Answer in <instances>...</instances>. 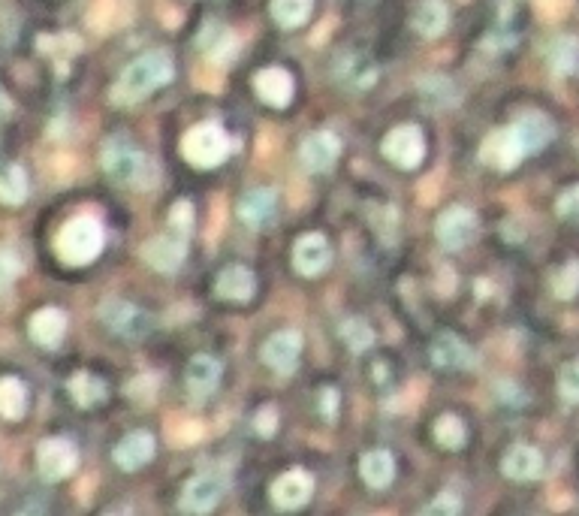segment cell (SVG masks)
<instances>
[{"mask_svg": "<svg viewBox=\"0 0 579 516\" xmlns=\"http://www.w3.org/2000/svg\"><path fill=\"white\" fill-rule=\"evenodd\" d=\"M293 266L302 275H320L329 266V242L320 233H308L293 248Z\"/></svg>", "mask_w": 579, "mask_h": 516, "instance_id": "15", "label": "cell"}, {"mask_svg": "<svg viewBox=\"0 0 579 516\" xmlns=\"http://www.w3.org/2000/svg\"><path fill=\"white\" fill-rule=\"evenodd\" d=\"M275 200H278V197H275L272 188H254L251 194L242 197L239 215H242L251 227H263V224H269L272 215H275V206H278Z\"/></svg>", "mask_w": 579, "mask_h": 516, "instance_id": "25", "label": "cell"}, {"mask_svg": "<svg viewBox=\"0 0 579 516\" xmlns=\"http://www.w3.org/2000/svg\"><path fill=\"white\" fill-rule=\"evenodd\" d=\"M338 151H341L338 136L329 133V130H320V133H311V136L302 142V151H299V154H302V163H305L311 172H323V169H329V166L335 163Z\"/></svg>", "mask_w": 579, "mask_h": 516, "instance_id": "14", "label": "cell"}, {"mask_svg": "<svg viewBox=\"0 0 579 516\" xmlns=\"http://www.w3.org/2000/svg\"><path fill=\"white\" fill-rule=\"evenodd\" d=\"M341 338L350 344V351H356V354L368 351L371 344H374V332H371V326L362 323V320H347V323L341 326Z\"/></svg>", "mask_w": 579, "mask_h": 516, "instance_id": "33", "label": "cell"}, {"mask_svg": "<svg viewBox=\"0 0 579 516\" xmlns=\"http://www.w3.org/2000/svg\"><path fill=\"white\" fill-rule=\"evenodd\" d=\"M169 79H172V58L166 52H148L121 73V79L112 88V100L118 106H133L148 94H154L157 88H163Z\"/></svg>", "mask_w": 579, "mask_h": 516, "instance_id": "1", "label": "cell"}, {"mask_svg": "<svg viewBox=\"0 0 579 516\" xmlns=\"http://www.w3.org/2000/svg\"><path fill=\"white\" fill-rule=\"evenodd\" d=\"M477 239V215L471 209H447L438 218V242L450 251L468 248Z\"/></svg>", "mask_w": 579, "mask_h": 516, "instance_id": "9", "label": "cell"}, {"mask_svg": "<svg viewBox=\"0 0 579 516\" xmlns=\"http://www.w3.org/2000/svg\"><path fill=\"white\" fill-rule=\"evenodd\" d=\"M432 363L438 369H447V372H456V369H468L474 366V354L468 344L453 335V332H441L432 344Z\"/></svg>", "mask_w": 579, "mask_h": 516, "instance_id": "13", "label": "cell"}, {"mask_svg": "<svg viewBox=\"0 0 579 516\" xmlns=\"http://www.w3.org/2000/svg\"><path fill=\"white\" fill-rule=\"evenodd\" d=\"M546 58H549L552 73L567 76V73H573V70H576V64H579V43H576L573 37H558V40H552V43H549Z\"/></svg>", "mask_w": 579, "mask_h": 516, "instance_id": "29", "label": "cell"}, {"mask_svg": "<svg viewBox=\"0 0 579 516\" xmlns=\"http://www.w3.org/2000/svg\"><path fill=\"white\" fill-rule=\"evenodd\" d=\"M480 157L495 169H513L525 157V148H522L513 127H501V130H492L486 136V142L480 148Z\"/></svg>", "mask_w": 579, "mask_h": 516, "instance_id": "10", "label": "cell"}, {"mask_svg": "<svg viewBox=\"0 0 579 516\" xmlns=\"http://www.w3.org/2000/svg\"><path fill=\"white\" fill-rule=\"evenodd\" d=\"M215 293L227 302H248L254 296V275L245 266H230L218 275Z\"/></svg>", "mask_w": 579, "mask_h": 516, "instance_id": "24", "label": "cell"}, {"mask_svg": "<svg viewBox=\"0 0 579 516\" xmlns=\"http://www.w3.org/2000/svg\"><path fill=\"white\" fill-rule=\"evenodd\" d=\"M103 169L118 185H127V188H136V191L151 188L154 179H157V166L151 163V157L142 154L127 139H109L103 145Z\"/></svg>", "mask_w": 579, "mask_h": 516, "instance_id": "2", "label": "cell"}, {"mask_svg": "<svg viewBox=\"0 0 579 516\" xmlns=\"http://www.w3.org/2000/svg\"><path fill=\"white\" fill-rule=\"evenodd\" d=\"M359 468H362L365 483L374 486V489L386 486V483L393 480V474H396V462H393V456L386 453V450H371V453H365Z\"/></svg>", "mask_w": 579, "mask_h": 516, "instance_id": "28", "label": "cell"}, {"mask_svg": "<svg viewBox=\"0 0 579 516\" xmlns=\"http://www.w3.org/2000/svg\"><path fill=\"white\" fill-rule=\"evenodd\" d=\"M227 492V474L221 471H203L193 477L181 492V510L187 513H209L221 495Z\"/></svg>", "mask_w": 579, "mask_h": 516, "instance_id": "5", "label": "cell"}, {"mask_svg": "<svg viewBox=\"0 0 579 516\" xmlns=\"http://www.w3.org/2000/svg\"><path fill=\"white\" fill-rule=\"evenodd\" d=\"M67 332V314L61 308H43L31 317V338L43 348H58Z\"/></svg>", "mask_w": 579, "mask_h": 516, "instance_id": "21", "label": "cell"}, {"mask_svg": "<svg viewBox=\"0 0 579 516\" xmlns=\"http://www.w3.org/2000/svg\"><path fill=\"white\" fill-rule=\"evenodd\" d=\"M459 510H462L459 495H456V492H441L423 513H429V516H456Z\"/></svg>", "mask_w": 579, "mask_h": 516, "instance_id": "38", "label": "cell"}, {"mask_svg": "<svg viewBox=\"0 0 579 516\" xmlns=\"http://www.w3.org/2000/svg\"><path fill=\"white\" fill-rule=\"evenodd\" d=\"M257 432H260V435H272V432H275V411H272V408H263V411L257 414Z\"/></svg>", "mask_w": 579, "mask_h": 516, "instance_id": "40", "label": "cell"}, {"mask_svg": "<svg viewBox=\"0 0 579 516\" xmlns=\"http://www.w3.org/2000/svg\"><path fill=\"white\" fill-rule=\"evenodd\" d=\"M230 136L221 124L215 121H206V124H197L187 136H184V157L193 163V166H203V169H212L218 163L227 160L230 154Z\"/></svg>", "mask_w": 579, "mask_h": 516, "instance_id": "4", "label": "cell"}, {"mask_svg": "<svg viewBox=\"0 0 579 516\" xmlns=\"http://www.w3.org/2000/svg\"><path fill=\"white\" fill-rule=\"evenodd\" d=\"M435 438H438L441 447L459 450V447L465 444V426H462V420L453 417V414H444V417L435 423Z\"/></svg>", "mask_w": 579, "mask_h": 516, "instance_id": "32", "label": "cell"}, {"mask_svg": "<svg viewBox=\"0 0 579 516\" xmlns=\"http://www.w3.org/2000/svg\"><path fill=\"white\" fill-rule=\"evenodd\" d=\"M28 411V390L19 378H0V417L19 420Z\"/></svg>", "mask_w": 579, "mask_h": 516, "instance_id": "27", "label": "cell"}, {"mask_svg": "<svg viewBox=\"0 0 579 516\" xmlns=\"http://www.w3.org/2000/svg\"><path fill=\"white\" fill-rule=\"evenodd\" d=\"M558 215L567 218V221H579V185L567 188L561 197H558Z\"/></svg>", "mask_w": 579, "mask_h": 516, "instance_id": "39", "label": "cell"}, {"mask_svg": "<svg viewBox=\"0 0 579 516\" xmlns=\"http://www.w3.org/2000/svg\"><path fill=\"white\" fill-rule=\"evenodd\" d=\"M103 251V224L97 218H73L58 233V254L70 266H85Z\"/></svg>", "mask_w": 579, "mask_h": 516, "instance_id": "3", "label": "cell"}, {"mask_svg": "<svg viewBox=\"0 0 579 516\" xmlns=\"http://www.w3.org/2000/svg\"><path fill=\"white\" fill-rule=\"evenodd\" d=\"M513 130H516L525 154L540 151V148L555 136V124H552L543 112H525V115L513 124Z\"/></svg>", "mask_w": 579, "mask_h": 516, "instance_id": "19", "label": "cell"}, {"mask_svg": "<svg viewBox=\"0 0 579 516\" xmlns=\"http://www.w3.org/2000/svg\"><path fill=\"white\" fill-rule=\"evenodd\" d=\"M19 272H22V260H19V254H16V251H10V248L0 251V296H4V293L13 287V281L19 278Z\"/></svg>", "mask_w": 579, "mask_h": 516, "instance_id": "37", "label": "cell"}, {"mask_svg": "<svg viewBox=\"0 0 579 516\" xmlns=\"http://www.w3.org/2000/svg\"><path fill=\"white\" fill-rule=\"evenodd\" d=\"M254 88L257 94L269 103V106H287L290 97H293V76L281 67H269V70H260L254 76Z\"/></svg>", "mask_w": 579, "mask_h": 516, "instance_id": "17", "label": "cell"}, {"mask_svg": "<svg viewBox=\"0 0 579 516\" xmlns=\"http://www.w3.org/2000/svg\"><path fill=\"white\" fill-rule=\"evenodd\" d=\"M302 354V335L296 329H281L275 332L269 341H266V348H263V360L275 369V372H290L296 366Z\"/></svg>", "mask_w": 579, "mask_h": 516, "instance_id": "11", "label": "cell"}, {"mask_svg": "<svg viewBox=\"0 0 579 516\" xmlns=\"http://www.w3.org/2000/svg\"><path fill=\"white\" fill-rule=\"evenodd\" d=\"M37 465H40V474L46 480H64L76 471L79 453L67 438H49L37 450Z\"/></svg>", "mask_w": 579, "mask_h": 516, "instance_id": "8", "label": "cell"}, {"mask_svg": "<svg viewBox=\"0 0 579 516\" xmlns=\"http://www.w3.org/2000/svg\"><path fill=\"white\" fill-rule=\"evenodd\" d=\"M501 468H504V474L513 477V480H534V477H540V471H543V456H540L537 447L516 444V447L504 456Z\"/></svg>", "mask_w": 579, "mask_h": 516, "instance_id": "22", "label": "cell"}, {"mask_svg": "<svg viewBox=\"0 0 579 516\" xmlns=\"http://www.w3.org/2000/svg\"><path fill=\"white\" fill-rule=\"evenodd\" d=\"M272 16L281 28H299L311 16V0H272Z\"/></svg>", "mask_w": 579, "mask_h": 516, "instance_id": "31", "label": "cell"}, {"mask_svg": "<svg viewBox=\"0 0 579 516\" xmlns=\"http://www.w3.org/2000/svg\"><path fill=\"white\" fill-rule=\"evenodd\" d=\"M311 498V477L305 471H287L272 486V501L284 510L302 507Z\"/></svg>", "mask_w": 579, "mask_h": 516, "instance_id": "18", "label": "cell"}, {"mask_svg": "<svg viewBox=\"0 0 579 516\" xmlns=\"http://www.w3.org/2000/svg\"><path fill=\"white\" fill-rule=\"evenodd\" d=\"M70 396L82 405V408H91V405H100L106 399V384L88 372H79L76 378H70Z\"/></svg>", "mask_w": 579, "mask_h": 516, "instance_id": "30", "label": "cell"}, {"mask_svg": "<svg viewBox=\"0 0 579 516\" xmlns=\"http://www.w3.org/2000/svg\"><path fill=\"white\" fill-rule=\"evenodd\" d=\"M558 390H561V399L567 405H579V360H573L561 369Z\"/></svg>", "mask_w": 579, "mask_h": 516, "instance_id": "35", "label": "cell"}, {"mask_svg": "<svg viewBox=\"0 0 579 516\" xmlns=\"http://www.w3.org/2000/svg\"><path fill=\"white\" fill-rule=\"evenodd\" d=\"M28 197V176L19 163H0V203L19 206Z\"/></svg>", "mask_w": 579, "mask_h": 516, "instance_id": "26", "label": "cell"}, {"mask_svg": "<svg viewBox=\"0 0 579 516\" xmlns=\"http://www.w3.org/2000/svg\"><path fill=\"white\" fill-rule=\"evenodd\" d=\"M115 465L124 471H136L142 468L151 456H154V438L148 432H130L118 447H115Z\"/></svg>", "mask_w": 579, "mask_h": 516, "instance_id": "20", "label": "cell"}, {"mask_svg": "<svg viewBox=\"0 0 579 516\" xmlns=\"http://www.w3.org/2000/svg\"><path fill=\"white\" fill-rule=\"evenodd\" d=\"M100 320L118 332V335H127V338H139L151 329V317L136 308L133 302H124V299H106L100 305Z\"/></svg>", "mask_w": 579, "mask_h": 516, "instance_id": "6", "label": "cell"}, {"mask_svg": "<svg viewBox=\"0 0 579 516\" xmlns=\"http://www.w3.org/2000/svg\"><path fill=\"white\" fill-rule=\"evenodd\" d=\"M383 154L402 169H414L426 154V139H423L420 127H411V124L396 127L390 136L383 139Z\"/></svg>", "mask_w": 579, "mask_h": 516, "instance_id": "7", "label": "cell"}, {"mask_svg": "<svg viewBox=\"0 0 579 516\" xmlns=\"http://www.w3.org/2000/svg\"><path fill=\"white\" fill-rule=\"evenodd\" d=\"M7 103V97H4V91H0V106H4Z\"/></svg>", "mask_w": 579, "mask_h": 516, "instance_id": "41", "label": "cell"}, {"mask_svg": "<svg viewBox=\"0 0 579 516\" xmlns=\"http://www.w3.org/2000/svg\"><path fill=\"white\" fill-rule=\"evenodd\" d=\"M552 293L558 299H573L579 293V263H567L555 278H552Z\"/></svg>", "mask_w": 579, "mask_h": 516, "instance_id": "34", "label": "cell"}, {"mask_svg": "<svg viewBox=\"0 0 579 516\" xmlns=\"http://www.w3.org/2000/svg\"><path fill=\"white\" fill-rule=\"evenodd\" d=\"M184 248H187V242L178 239L175 233H169V236H154V239L142 248V257H145L157 272H172V269L181 266Z\"/></svg>", "mask_w": 579, "mask_h": 516, "instance_id": "16", "label": "cell"}, {"mask_svg": "<svg viewBox=\"0 0 579 516\" xmlns=\"http://www.w3.org/2000/svg\"><path fill=\"white\" fill-rule=\"evenodd\" d=\"M218 381H221V363L215 357L200 354V357L190 360V366H187V393L193 399H197V402L209 399L215 393Z\"/></svg>", "mask_w": 579, "mask_h": 516, "instance_id": "12", "label": "cell"}, {"mask_svg": "<svg viewBox=\"0 0 579 516\" xmlns=\"http://www.w3.org/2000/svg\"><path fill=\"white\" fill-rule=\"evenodd\" d=\"M447 22H450V13H447V4L444 0H420L414 16H411V25L417 34L423 37H438L447 31Z\"/></svg>", "mask_w": 579, "mask_h": 516, "instance_id": "23", "label": "cell"}, {"mask_svg": "<svg viewBox=\"0 0 579 516\" xmlns=\"http://www.w3.org/2000/svg\"><path fill=\"white\" fill-rule=\"evenodd\" d=\"M190 227H193V209H190V203H187V200H178V203H175V209L169 212V233H175L178 239H184V242H187Z\"/></svg>", "mask_w": 579, "mask_h": 516, "instance_id": "36", "label": "cell"}]
</instances>
